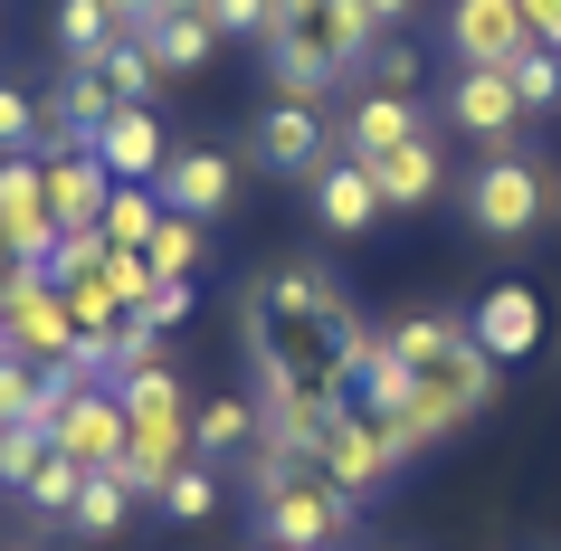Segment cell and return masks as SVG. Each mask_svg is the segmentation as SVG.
<instances>
[{
	"label": "cell",
	"instance_id": "6da1fadb",
	"mask_svg": "<svg viewBox=\"0 0 561 551\" xmlns=\"http://www.w3.org/2000/svg\"><path fill=\"white\" fill-rule=\"evenodd\" d=\"M381 352L419 380V400L438 409V418H457V428H467L476 409L495 400V371H504V361L476 343L457 314H400V323L381 333Z\"/></svg>",
	"mask_w": 561,
	"mask_h": 551
},
{
	"label": "cell",
	"instance_id": "7a4b0ae2",
	"mask_svg": "<svg viewBox=\"0 0 561 551\" xmlns=\"http://www.w3.org/2000/svg\"><path fill=\"white\" fill-rule=\"evenodd\" d=\"M248 504H257V532L286 551H333L343 532H353V494H333L324 475H314V457H286V447H248Z\"/></svg>",
	"mask_w": 561,
	"mask_h": 551
},
{
	"label": "cell",
	"instance_id": "3957f363",
	"mask_svg": "<svg viewBox=\"0 0 561 551\" xmlns=\"http://www.w3.org/2000/svg\"><path fill=\"white\" fill-rule=\"evenodd\" d=\"M400 447H390V428L371 418V409H333V428H324V447H314V475H324L333 494H353V504H371V494H390V475H400Z\"/></svg>",
	"mask_w": 561,
	"mask_h": 551
},
{
	"label": "cell",
	"instance_id": "277c9868",
	"mask_svg": "<svg viewBox=\"0 0 561 551\" xmlns=\"http://www.w3.org/2000/svg\"><path fill=\"white\" fill-rule=\"evenodd\" d=\"M542 209H552V181H542L533 152H485V172H467V229L524 238L542 229Z\"/></svg>",
	"mask_w": 561,
	"mask_h": 551
},
{
	"label": "cell",
	"instance_id": "5b68a950",
	"mask_svg": "<svg viewBox=\"0 0 561 551\" xmlns=\"http://www.w3.org/2000/svg\"><path fill=\"white\" fill-rule=\"evenodd\" d=\"M0 333H10V352L20 361H38V371H58L67 352H77V314H67V295L48 266H30L20 286L0 295Z\"/></svg>",
	"mask_w": 561,
	"mask_h": 551
},
{
	"label": "cell",
	"instance_id": "8992f818",
	"mask_svg": "<svg viewBox=\"0 0 561 551\" xmlns=\"http://www.w3.org/2000/svg\"><path fill=\"white\" fill-rule=\"evenodd\" d=\"M286 38L314 48V58L333 67V87H343V77H362V58L381 48V20H371L362 0H305L296 20H286Z\"/></svg>",
	"mask_w": 561,
	"mask_h": 551
},
{
	"label": "cell",
	"instance_id": "52a82bcc",
	"mask_svg": "<svg viewBox=\"0 0 561 551\" xmlns=\"http://www.w3.org/2000/svg\"><path fill=\"white\" fill-rule=\"evenodd\" d=\"M447 124H457L467 144H485V152H514V134H524V95H514L504 67H457V87H447Z\"/></svg>",
	"mask_w": 561,
	"mask_h": 551
},
{
	"label": "cell",
	"instance_id": "ba28073f",
	"mask_svg": "<svg viewBox=\"0 0 561 551\" xmlns=\"http://www.w3.org/2000/svg\"><path fill=\"white\" fill-rule=\"evenodd\" d=\"M48 437H58V457L77 466V475H115L124 466V400L115 390H77V400L48 418Z\"/></svg>",
	"mask_w": 561,
	"mask_h": 551
},
{
	"label": "cell",
	"instance_id": "9c48e42d",
	"mask_svg": "<svg viewBox=\"0 0 561 551\" xmlns=\"http://www.w3.org/2000/svg\"><path fill=\"white\" fill-rule=\"evenodd\" d=\"M0 238L20 248V266H48V248H58V219H48L38 152H0Z\"/></svg>",
	"mask_w": 561,
	"mask_h": 551
},
{
	"label": "cell",
	"instance_id": "30bf717a",
	"mask_svg": "<svg viewBox=\"0 0 561 551\" xmlns=\"http://www.w3.org/2000/svg\"><path fill=\"white\" fill-rule=\"evenodd\" d=\"M533 48L514 0H447V58L457 67H514Z\"/></svg>",
	"mask_w": 561,
	"mask_h": 551
},
{
	"label": "cell",
	"instance_id": "8fae6325",
	"mask_svg": "<svg viewBox=\"0 0 561 551\" xmlns=\"http://www.w3.org/2000/svg\"><path fill=\"white\" fill-rule=\"evenodd\" d=\"M152 191H162V209H181V219H229L238 209V162L229 152H209V144H191V152H172V162H162V181H152Z\"/></svg>",
	"mask_w": 561,
	"mask_h": 551
},
{
	"label": "cell",
	"instance_id": "7c38bea8",
	"mask_svg": "<svg viewBox=\"0 0 561 551\" xmlns=\"http://www.w3.org/2000/svg\"><path fill=\"white\" fill-rule=\"evenodd\" d=\"M257 162L266 172H324L333 162V124H324V105H286V95H276V105H266L257 115Z\"/></svg>",
	"mask_w": 561,
	"mask_h": 551
},
{
	"label": "cell",
	"instance_id": "4fadbf2b",
	"mask_svg": "<svg viewBox=\"0 0 561 551\" xmlns=\"http://www.w3.org/2000/svg\"><path fill=\"white\" fill-rule=\"evenodd\" d=\"M419 134H428L419 95H381V87H362L353 105H343V152H353V162H381V152L419 144Z\"/></svg>",
	"mask_w": 561,
	"mask_h": 551
},
{
	"label": "cell",
	"instance_id": "5bb4252c",
	"mask_svg": "<svg viewBox=\"0 0 561 551\" xmlns=\"http://www.w3.org/2000/svg\"><path fill=\"white\" fill-rule=\"evenodd\" d=\"M38 181H48V219L67 229H95L105 219V191H115V172L95 162V152H38Z\"/></svg>",
	"mask_w": 561,
	"mask_h": 551
},
{
	"label": "cell",
	"instance_id": "9a60e30c",
	"mask_svg": "<svg viewBox=\"0 0 561 551\" xmlns=\"http://www.w3.org/2000/svg\"><path fill=\"white\" fill-rule=\"evenodd\" d=\"M87 152H95L115 181H162V162H172V152H162V115H152V105H115V115H105V134H95Z\"/></svg>",
	"mask_w": 561,
	"mask_h": 551
},
{
	"label": "cell",
	"instance_id": "2e32d148",
	"mask_svg": "<svg viewBox=\"0 0 561 551\" xmlns=\"http://www.w3.org/2000/svg\"><path fill=\"white\" fill-rule=\"evenodd\" d=\"M314 219H324L333 238H362L371 219H381V191H371V162H353V152H333L324 172H314Z\"/></svg>",
	"mask_w": 561,
	"mask_h": 551
},
{
	"label": "cell",
	"instance_id": "e0dca14e",
	"mask_svg": "<svg viewBox=\"0 0 561 551\" xmlns=\"http://www.w3.org/2000/svg\"><path fill=\"white\" fill-rule=\"evenodd\" d=\"M257 314H276V323H362L343 295H333V276L324 266H276L257 286Z\"/></svg>",
	"mask_w": 561,
	"mask_h": 551
},
{
	"label": "cell",
	"instance_id": "ac0fdd59",
	"mask_svg": "<svg viewBox=\"0 0 561 551\" xmlns=\"http://www.w3.org/2000/svg\"><path fill=\"white\" fill-rule=\"evenodd\" d=\"M467 333L495 352V361H524V352L542 343V305H533V286H495V295L467 314Z\"/></svg>",
	"mask_w": 561,
	"mask_h": 551
},
{
	"label": "cell",
	"instance_id": "d6986e66",
	"mask_svg": "<svg viewBox=\"0 0 561 551\" xmlns=\"http://www.w3.org/2000/svg\"><path fill=\"white\" fill-rule=\"evenodd\" d=\"M257 437H266V418H257V390H248V400L229 390V400H201V409H191V457H201V466H219V457H248Z\"/></svg>",
	"mask_w": 561,
	"mask_h": 551
},
{
	"label": "cell",
	"instance_id": "ffe728a7",
	"mask_svg": "<svg viewBox=\"0 0 561 551\" xmlns=\"http://www.w3.org/2000/svg\"><path fill=\"white\" fill-rule=\"evenodd\" d=\"M371 191H381V209H428V200L447 191V162H438V144L419 134V144L381 152V162H371Z\"/></svg>",
	"mask_w": 561,
	"mask_h": 551
},
{
	"label": "cell",
	"instance_id": "44dd1931",
	"mask_svg": "<svg viewBox=\"0 0 561 551\" xmlns=\"http://www.w3.org/2000/svg\"><path fill=\"white\" fill-rule=\"evenodd\" d=\"M58 409H67L58 380L38 371V361H20V352H0V418H10V428H48Z\"/></svg>",
	"mask_w": 561,
	"mask_h": 551
},
{
	"label": "cell",
	"instance_id": "7402d4cb",
	"mask_svg": "<svg viewBox=\"0 0 561 551\" xmlns=\"http://www.w3.org/2000/svg\"><path fill=\"white\" fill-rule=\"evenodd\" d=\"M152 229H162V191H152V181H115L95 238H105V248H152Z\"/></svg>",
	"mask_w": 561,
	"mask_h": 551
},
{
	"label": "cell",
	"instance_id": "603a6c76",
	"mask_svg": "<svg viewBox=\"0 0 561 551\" xmlns=\"http://www.w3.org/2000/svg\"><path fill=\"white\" fill-rule=\"evenodd\" d=\"M144 48H152V67H162V77H191V67H209L219 30H209V20H191V10H162V20L144 30Z\"/></svg>",
	"mask_w": 561,
	"mask_h": 551
},
{
	"label": "cell",
	"instance_id": "cb8c5ba5",
	"mask_svg": "<svg viewBox=\"0 0 561 551\" xmlns=\"http://www.w3.org/2000/svg\"><path fill=\"white\" fill-rule=\"evenodd\" d=\"M115 38H124L115 0H58V48H67V67H95Z\"/></svg>",
	"mask_w": 561,
	"mask_h": 551
},
{
	"label": "cell",
	"instance_id": "d4e9b609",
	"mask_svg": "<svg viewBox=\"0 0 561 551\" xmlns=\"http://www.w3.org/2000/svg\"><path fill=\"white\" fill-rule=\"evenodd\" d=\"M257 48H266V77H276V95H286V105H314V95H333V67L314 58V48H296L286 30L257 38Z\"/></svg>",
	"mask_w": 561,
	"mask_h": 551
},
{
	"label": "cell",
	"instance_id": "484cf974",
	"mask_svg": "<svg viewBox=\"0 0 561 551\" xmlns=\"http://www.w3.org/2000/svg\"><path fill=\"white\" fill-rule=\"evenodd\" d=\"M77 485H87V475H77V466L58 457V437H48V457L20 475V504H30L38 523H67V514H77Z\"/></svg>",
	"mask_w": 561,
	"mask_h": 551
},
{
	"label": "cell",
	"instance_id": "4316f807",
	"mask_svg": "<svg viewBox=\"0 0 561 551\" xmlns=\"http://www.w3.org/2000/svg\"><path fill=\"white\" fill-rule=\"evenodd\" d=\"M95 77L115 87V105H152V87H162V67H152V48H144L134 30H124L105 58H95Z\"/></svg>",
	"mask_w": 561,
	"mask_h": 551
},
{
	"label": "cell",
	"instance_id": "83f0119b",
	"mask_svg": "<svg viewBox=\"0 0 561 551\" xmlns=\"http://www.w3.org/2000/svg\"><path fill=\"white\" fill-rule=\"evenodd\" d=\"M201 257H209V229H201V219H181V209H162V229H152L144 266H152V276H191Z\"/></svg>",
	"mask_w": 561,
	"mask_h": 551
},
{
	"label": "cell",
	"instance_id": "f1b7e54d",
	"mask_svg": "<svg viewBox=\"0 0 561 551\" xmlns=\"http://www.w3.org/2000/svg\"><path fill=\"white\" fill-rule=\"evenodd\" d=\"M124 514H134V494H124V475H87V485H77V514H67V532H87V542H105V532H124Z\"/></svg>",
	"mask_w": 561,
	"mask_h": 551
},
{
	"label": "cell",
	"instance_id": "f546056e",
	"mask_svg": "<svg viewBox=\"0 0 561 551\" xmlns=\"http://www.w3.org/2000/svg\"><path fill=\"white\" fill-rule=\"evenodd\" d=\"M504 77H514V95H524V115H561V48H542V38H533Z\"/></svg>",
	"mask_w": 561,
	"mask_h": 551
},
{
	"label": "cell",
	"instance_id": "4dcf8cb0",
	"mask_svg": "<svg viewBox=\"0 0 561 551\" xmlns=\"http://www.w3.org/2000/svg\"><path fill=\"white\" fill-rule=\"evenodd\" d=\"M162 514H172V523H209V514H219V466L191 457L181 475H162Z\"/></svg>",
	"mask_w": 561,
	"mask_h": 551
},
{
	"label": "cell",
	"instance_id": "1f68e13d",
	"mask_svg": "<svg viewBox=\"0 0 561 551\" xmlns=\"http://www.w3.org/2000/svg\"><path fill=\"white\" fill-rule=\"evenodd\" d=\"M362 87H381V95H410V87H419V48H410L400 30H381V48L362 58Z\"/></svg>",
	"mask_w": 561,
	"mask_h": 551
},
{
	"label": "cell",
	"instance_id": "d6a6232c",
	"mask_svg": "<svg viewBox=\"0 0 561 551\" xmlns=\"http://www.w3.org/2000/svg\"><path fill=\"white\" fill-rule=\"evenodd\" d=\"M201 20L219 38H276V0H209Z\"/></svg>",
	"mask_w": 561,
	"mask_h": 551
},
{
	"label": "cell",
	"instance_id": "836d02e7",
	"mask_svg": "<svg viewBox=\"0 0 561 551\" xmlns=\"http://www.w3.org/2000/svg\"><path fill=\"white\" fill-rule=\"evenodd\" d=\"M0 152H38V95L0 87Z\"/></svg>",
	"mask_w": 561,
	"mask_h": 551
},
{
	"label": "cell",
	"instance_id": "e575fe53",
	"mask_svg": "<svg viewBox=\"0 0 561 551\" xmlns=\"http://www.w3.org/2000/svg\"><path fill=\"white\" fill-rule=\"evenodd\" d=\"M48 457V428H0V485L20 494V475H30V466Z\"/></svg>",
	"mask_w": 561,
	"mask_h": 551
},
{
	"label": "cell",
	"instance_id": "d590c367",
	"mask_svg": "<svg viewBox=\"0 0 561 551\" xmlns=\"http://www.w3.org/2000/svg\"><path fill=\"white\" fill-rule=\"evenodd\" d=\"M181 314H191V276H162V286H152V305H144V323H152V333H172Z\"/></svg>",
	"mask_w": 561,
	"mask_h": 551
},
{
	"label": "cell",
	"instance_id": "8d00e7d4",
	"mask_svg": "<svg viewBox=\"0 0 561 551\" xmlns=\"http://www.w3.org/2000/svg\"><path fill=\"white\" fill-rule=\"evenodd\" d=\"M514 10H524V30L542 38V48H561V0H514Z\"/></svg>",
	"mask_w": 561,
	"mask_h": 551
},
{
	"label": "cell",
	"instance_id": "74e56055",
	"mask_svg": "<svg viewBox=\"0 0 561 551\" xmlns=\"http://www.w3.org/2000/svg\"><path fill=\"white\" fill-rule=\"evenodd\" d=\"M362 10H371V20H381V30H400V20H410L419 0H362Z\"/></svg>",
	"mask_w": 561,
	"mask_h": 551
},
{
	"label": "cell",
	"instance_id": "f35d334b",
	"mask_svg": "<svg viewBox=\"0 0 561 551\" xmlns=\"http://www.w3.org/2000/svg\"><path fill=\"white\" fill-rule=\"evenodd\" d=\"M20 276H30V266H20V248H10V238H0V295L20 286Z\"/></svg>",
	"mask_w": 561,
	"mask_h": 551
},
{
	"label": "cell",
	"instance_id": "ab89813d",
	"mask_svg": "<svg viewBox=\"0 0 561 551\" xmlns=\"http://www.w3.org/2000/svg\"><path fill=\"white\" fill-rule=\"evenodd\" d=\"M172 10H191V20H201V10H209V0H172Z\"/></svg>",
	"mask_w": 561,
	"mask_h": 551
},
{
	"label": "cell",
	"instance_id": "60d3db41",
	"mask_svg": "<svg viewBox=\"0 0 561 551\" xmlns=\"http://www.w3.org/2000/svg\"><path fill=\"white\" fill-rule=\"evenodd\" d=\"M552 219H561V181H552Z\"/></svg>",
	"mask_w": 561,
	"mask_h": 551
},
{
	"label": "cell",
	"instance_id": "b9f144b4",
	"mask_svg": "<svg viewBox=\"0 0 561 551\" xmlns=\"http://www.w3.org/2000/svg\"><path fill=\"white\" fill-rule=\"evenodd\" d=\"M257 551H286V542H257Z\"/></svg>",
	"mask_w": 561,
	"mask_h": 551
}]
</instances>
